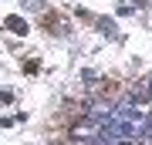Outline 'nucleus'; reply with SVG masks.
<instances>
[{
	"mask_svg": "<svg viewBox=\"0 0 152 145\" xmlns=\"http://www.w3.org/2000/svg\"><path fill=\"white\" fill-rule=\"evenodd\" d=\"M7 27H10V31H17V34H24V31H27V24H24V20H17V17H10V20H7Z\"/></svg>",
	"mask_w": 152,
	"mask_h": 145,
	"instance_id": "obj_1",
	"label": "nucleus"
},
{
	"mask_svg": "<svg viewBox=\"0 0 152 145\" xmlns=\"http://www.w3.org/2000/svg\"><path fill=\"white\" fill-rule=\"evenodd\" d=\"M145 95H149V98H152V78H149V91H145Z\"/></svg>",
	"mask_w": 152,
	"mask_h": 145,
	"instance_id": "obj_2",
	"label": "nucleus"
},
{
	"mask_svg": "<svg viewBox=\"0 0 152 145\" xmlns=\"http://www.w3.org/2000/svg\"><path fill=\"white\" fill-rule=\"evenodd\" d=\"M115 145H135V142H115Z\"/></svg>",
	"mask_w": 152,
	"mask_h": 145,
	"instance_id": "obj_3",
	"label": "nucleus"
}]
</instances>
